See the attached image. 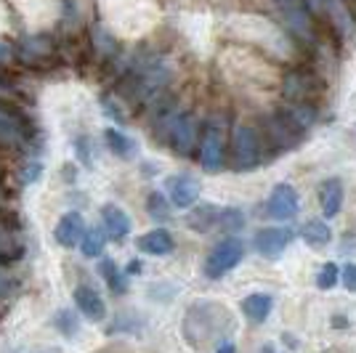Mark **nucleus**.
Instances as JSON below:
<instances>
[{
	"label": "nucleus",
	"mask_w": 356,
	"mask_h": 353,
	"mask_svg": "<svg viewBox=\"0 0 356 353\" xmlns=\"http://www.w3.org/2000/svg\"><path fill=\"white\" fill-rule=\"evenodd\" d=\"M160 125H163L165 138L170 141V147L181 157H189L194 147L200 144V128H197V117L189 112H176V109H165L160 115Z\"/></svg>",
	"instance_id": "f257e3e1"
},
{
	"label": "nucleus",
	"mask_w": 356,
	"mask_h": 353,
	"mask_svg": "<svg viewBox=\"0 0 356 353\" xmlns=\"http://www.w3.org/2000/svg\"><path fill=\"white\" fill-rule=\"evenodd\" d=\"M261 165V136L255 128L239 122L232 131V167L239 173H248Z\"/></svg>",
	"instance_id": "f03ea898"
},
{
	"label": "nucleus",
	"mask_w": 356,
	"mask_h": 353,
	"mask_svg": "<svg viewBox=\"0 0 356 353\" xmlns=\"http://www.w3.org/2000/svg\"><path fill=\"white\" fill-rule=\"evenodd\" d=\"M200 165L205 173H221L226 165V133L218 122H208L200 136Z\"/></svg>",
	"instance_id": "7ed1b4c3"
},
{
	"label": "nucleus",
	"mask_w": 356,
	"mask_h": 353,
	"mask_svg": "<svg viewBox=\"0 0 356 353\" xmlns=\"http://www.w3.org/2000/svg\"><path fill=\"white\" fill-rule=\"evenodd\" d=\"M242 255H245V245L239 242V239H234V236H229V239H223V242H218L213 250H210V255L205 258V277L208 279H221V277H226L234 265L242 261Z\"/></svg>",
	"instance_id": "20e7f679"
},
{
	"label": "nucleus",
	"mask_w": 356,
	"mask_h": 353,
	"mask_svg": "<svg viewBox=\"0 0 356 353\" xmlns=\"http://www.w3.org/2000/svg\"><path fill=\"white\" fill-rule=\"evenodd\" d=\"M0 144L11 149H22L30 144V128L22 120V115H16L14 109L0 104Z\"/></svg>",
	"instance_id": "39448f33"
},
{
	"label": "nucleus",
	"mask_w": 356,
	"mask_h": 353,
	"mask_svg": "<svg viewBox=\"0 0 356 353\" xmlns=\"http://www.w3.org/2000/svg\"><path fill=\"white\" fill-rule=\"evenodd\" d=\"M298 210H300V197H298L296 189L290 183L274 186V192H271V197H268L266 202L268 218H274V221H290V218L298 215Z\"/></svg>",
	"instance_id": "423d86ee"
},
{
	"label": "nucleus",
	"mask_w": 356,
	"mask_h": 353,
	"mask_svg": "<svg viewBox=\"0 0 356 353\" xmlns=\"http://www.w3.org/2000/svg\"><path fill=\"white\" fill-rule=\"evenodd\" d=\"M72 300H74V309L80 311L88 322L99 324L106 319V303L102 293L93 287V284H77L72 290Z\"/></svg>",
	"instance_id": "0eeeda50"
},
{
	"label": "nucleus",
	"mask_w": 356,
	"mask_h": 353,
	"mask_svg": "<svg viewBox=\"0 0 356 353\" xmlns=\"http://www.w3.org/2000/svg\"><path fill=\"white\" fill-rule=\"evenodd\" d=\"M86 218L77 213V210H70V213H64L56 223V229H54V239L59 242L64 250H72V247H80V242H83V236H86Z\"/></svg>",
	"instance_id": "6e6552de"
},
{
	"label": "nucleus",
	"mask_w": 356,
	"mask_h": 353,
	"mask_svg": "<svg viewBox=\"0 0 356 353\" xmlns=\"http://www.w3.org/2000/svg\"><path fill=\"white\" fill-rule=\"evenodd\" d=\"M165 186H168V197H170L173 207L186 210V207H192L200 199V181L194 176H189V173L170 176L165 181Z\"/></svg>",
	"instance_id": "1a4fd4ad"
},
{
	"label": "nucleus",
	"mask_w": 356,
	"mask_h": 353,
	"mask_svg": "<svg viewBox=\"0 0 356 353\" xmlns=\"http://www.w3.org/2000/svg\"><path fill=\"white\" fill-rule=\"evenodd\" d=\"M218 306H213V303H194L189 313H186V319H184V335L186 340L194 338V332H202V338H208L216 332V324H213V316L218 313Z\"/></svg>",
	"instance_id": "9d476101"
},
{
	"label": "nucleus",
	"mask_w": 356,
	"mask_h": 353,
	"mask_svg": "<svg viewBox=\"0 0 356 353\" xmlns=\"http://www.w3.org/2000/svg\"><path fill=\"white\" fill-rule=\"evenodd\" d=\"M290 239H293V231L290 229H284V226H268V229H261L258 234H255V250L261 252L264 258H280L284 252V247L290 245Z\"/></svg>",
	"instance_id": "9b49d317"
},
{
	"label": "nucleus",
	"mask_w": 356,
	"mask_h": 353,
	"mask_svg": "<svg viewBox=\"0 0 356 353\" xmlns=\"http://www.w3.org/2000/svg\"><path fill=\"white\" fill-rule=\"evenodd\" d=\"M102 226H104L106 236L115 239V242H122L125 236L131 234V229H134L131 215L120 205H115V202H106V205L102 207Z\"/></svg>",
	"instance_id": "f8f14e48"
},
{
	"label": "nucleus",
	"mask_w": 356,
	"mask_h": 353,
	"mask_svg": "<svg viewBox=\"0 0 356 353\" xmlns=\"http://www.w3.org/2000/svg\"><path fill=\"white\" fill-rule=\"evenodd\" d=\"M138 250L144 252V255H154V258H163V255H170V252L176 250V242H173V236L168 229H152L147 234L138 236Z\"/></svg>",
	"instance_id": "ddd939ff"
},
{
	"label": "nucleus",
	"mask_w": 356,
	"mask_h": 353,
	"mask_svg": "<svg viewBox=\"0 0 356 353\" xmlns=\"http://www.w3.org/2000/svg\"><path fill=\"white\" fill-rule=\"evenodd\" d=\"M218 215H221V210L213 205V202H202V205H197L189 210L186 226H189L192 231L205 234V231H210L213 226H218Z\"/></svg>",
	"instance_id": "4468645a"
},
{
	"label": "nucleus",
	"mask_w": 356,
	"mask_h": 353,
	"mask_svg": "<svg viewBox=\"0 0 356 353\" xmlns=\"http://www.w3.org/2000/svg\"><path fill=\"white\" fill-rule=\"evenodd\" d=\"M319 205H322V213L325 218H335L343 207V183L338 178H330L322 183L319 189Z\"/></svg>",
	"instance_id": "2eb2a0df"
},
{
	"label": "nucleus",
	"mask_w": 356,
	"mask_h": 353,
	"mask_svg": "<svg viewBox=\"0 0 356 353\" xmlns=\"http://www.w3.org/2000/svg\"><path fill=\"white\" fill-rule=\"evenodd\" d=\"M147 327V319L138 316L136 311H120L115 313V319L106 327V335H136Z\"/></svg>",
	"instance_id": "dca6fc26"
},
{
	"label": "nucleus",
	"mask_w": 356,
	"mask_h": 353,
	"mask_svg": "<svg viewBox=\"0 0 356 353\" xmlns=\"http://www.w3.org/2000/svg\"><path fill=\"white\" fill-rule=\"evenodd\" d=\"M271 306H274L271 295L252 293V295H248V297L242 300V313H245L250 322L264 324L268 319V313H271Z\"/></svg>",
	"instance_id": "f3484780"
},
{
	"label": "nucleus",
	"mask_w": 356,
	"mask_h": 353,
	"mask_svg": "<svg viewBox=\"0 0 356 353\" xmlns=\"http://www.w3.org/2000/svg\"><path fill=\"white\" fill-rule=\"evenodd\" d=\"M104 138H106L109 151H112L115 157H120V160H131V157H136V151H138V144H136L134 138L125 136L122 131H118V128H106Z\"/></svg>",
	"instance_id": "a211bd4d"
},
{
	"label": "nucleus",
	"mask_w": 356,
	"mask_h": 353,
	"mask_svg": "<svg viewBox=\"0 0 356 353\" xmlns=\"http://www.w3.org/2000/svg\"><path fill=\"white\" fill-rule=\"evenodd\" d=\"M106 231L104 226H90L86 229V236H83V242H80V252H83V258H88V261H96V258H102L106 250Z\"/></svg>",
	"instance_id": "6ab92c4d"
},
{
	"label": "nucleus",
	"mask_w": 356,
	"mask_h": 353,
	"mask_svg": "<svg viewBox=\"0 0 356 353\" xmlns=\"http://www.w3.org/2000/svg\"><path fill=\"white\" fill-rule=\"evenodd\" d=\"M99 274H102V279L106 281V287H109V293L112 295L128 293V279H131V277H128L115 261H106L104 258V261L99 263Z\"/></svg>",
	"instance_id": "aec40b11"
},
{
	"label": "nucleus",
	"mask_w": 356,
	"mask_h": 353,
	"mask_svg": "<svg viewBox=\"0 0 356 353\" xmlns=\"http://www.w3.org/2000/svg\"><path fill=\"white\" fill-rule=\"evenodd\" d=\"M51 40L43 38V35H30V38H24L22 45L16 48V54L22 56L24 61H40L45 56H51Z\"/></svg>",
	"instance_id": "412c9836"
},
{
	"label": "nucleus",
	"mask_w": 356,
	"mask_h": 353,
	"mask_svg": "<svg viewBox=\"0 0 356 353\" xmlns=\"http://www.w3.org/2000/svg\"><path fill=\"white\" fill-rule=\"evenodd\" d=\"M300 236H303V242H306V245H312V247H322V245H327V242L332 239V231H330V226H327L325 221H309L306 226H303Z\"/></svg>",
	"instance_id": "4be33fe9"
},
{
	"label": "nucleus",
	"mask_w": 356,
	"mask_h": 353,
	"mask_svg": "<svg viewBox=\"0 0 356 353\" xmlns=\"http://www.w3.org/2000/svg\"><path fill=\"white\" fill-rule=\"evenodd\" d=\"M54 327L59 329L64 338H77L80 335V319L72 309H59L54 313Z\"/></svg>",
	"instance_id": "5701e85b"
},
{
	"label": "nucleus",
	"mask_w": 356,
	"mask_h": 353,
	"mask_svg": "<svg viewBox=\"0 0 356 353\" xmlns=\"http://www.w3.org/2000/svg\"><path fill=\"white\" fill-rule=\"evenodd\" d=\"M90 40H93V48H96L104 59H112V56L118 54V40H115V35H109L102 24H96V27L90 30Z\"/></svg>",
	"instance_id": "b1692460"
},
{
	"label": "nucleus",
	"mask_w": 356,
	"mask_h": 353,
	"mask_svg": "<svg viewBox=\"0 0 356 353\" xmlns=\"http://www.w3.org/2000/svg\"><path fill=\"white\" fill-rule=\"evenodd\" d=\"M147 213H149V218H152L154 223H168V221H170V205H168V199H165L163 192H149Z\"/></svg>",
	"instance_id": "393cba45"
},
{
	"label": "nucleus",
	"mask_w": 356,
	"mask_h": 353,
	"mask_svg": "<svg viewBox=\"0 0 356 353\" xmlns=\"http://www.w3.org/2000/svg\"><path fill=\"white\" fill-rule=\"evenodd\" d=\"M19 255H22V242L8 226L0 223V261H14Z\"/></svg>",
	"instance_id": "a878e982"
},
{
	"label": "nucleus",
	"mask_w": 356,
	"mask_h": 353,
	"mask_svg": "<svg viewBox=\"0 0 356 353\" xmlns=\"http://www.w3.org/2000/svg\"><path fill=\"white\" fill-rule=\"evenodd\" d=\"M218 226H221L223 231H239V229L245 226V215H242V210H237V207H226V210H221V215H218Z\"/></svg>",
	"instance_id": "bb28decb"
},
{
	"label": "nucleus",
	"mask_w": 356,
	"mask_h": 353,
	"mask_svg": "<svg viewBox=\"0 0 356 353\" xmlns=\"http://www.w3.org/2000/svg\"><path fill=\"white\" fill-rule=\"evenodd\" d=\"M338 279H341V268L335 263H325L322 271H319V277H316V287L319 290H332L338 284Z\"/></svg>",
	"instance_id": "cd10ccee"
},
{
	"label": "nucleus",
	"mask_w": 356,
	"mask_h": 353,
	"mask_svg": "<svg viewBox=\"0 0 356 353\" xmlns=\"http://www.w3.org/2000/svg\"><path fill=\"white\" fill-rule=\"evenodd\" d=\"M74 154H77V160L83 162V165H93L96 149H93V141H90L88 136H80V138L74 141Z\"/></svg>",
	"instance_id": "c85d7f7f"
},
{
	"label": "nucleus",
	"mask_w": 356,
	"mask_h": 353,
	"mask_svg": "<svg viewBox=\"0 0 356 353\" xmlns=\"http://www.w3.org/2000/svg\"><path fill=\"white\" fill-rule=\"evenodd\" d=\"M341 281L346 284V290L356 293V263H348L346 268H343V271H341Z\"/></svg>",
	"instance_id": "c756f323"
},
{
	"label": "nucleus",
	"mask_w": 356,
	"mask_h": 353,
	"mask_svg": "<svg viewBox=\"0 0 356 353\" xmlns=\"http://www.w3.org/2000/svg\"><path fill=\"white\" fill-rule=\"evenodd\" d=\"M11 290H14V281H11V277H8V271L0 265V297H8Z\"/></svg>",
	"instance_id": "7c9ffc66"
},
{
	"label": "nucleus",
	"mask_w": 356,
	"mask_h": 353,
	"mask_svg": "<svg viewBox=\"0 0 356 353\" xmlns=\"http://www.w3.org/2000/svg\"><path fill=\"white\" fill-rule=\"evenodd\" d=\"M102 106H104V112H106V115H109V117H112V120H115V122H125V115L120 112V106H118V104L112 106V101H109V99H104V101H102Z\"/></svg>",
	"instance_id": "2f4dec72"
},
{
	"label": "nucleus",
	"mask_w": 356,
	"mask_h": 353,
	"mask_svg": "<svg viewBox=\"0 0 356 353\" xmlns=\"http://www.w3.org/2000/svg\"><path fill=\"white\" fill-rule=\"evenodd\" d=\"M0 353H59V351H48V348H24V345H11V348H3Z\"/></svg>",
	"instance_id": "473e14b6"
},
{
	"label": "nucleus",
	"mask_w": 356,
	"mask_h": 353,
	"mask_svg": "<svg viewBox=\"0 0 356 353\" xmlns=\"http://www.w3.org/2000/svg\"><path fill=\"white\" fill-rule=\"evenodd\" d=\"M11 59H14V48H11L8 43H0V67L8 64Z\"/></svg>",
	"instance_id": "72a5a7b5"
},
{
	"label": "nucleus",
	"mask_w": 356,
	"mask_h": 353,
	"mask_svg": "<svg viewBox=\"0 0 356 353\" xmlns=\"http://www.w3.org/2000/svg\"><path fill=\"white\" fill-rule=\"evenodd\" d=\"M141 271H144L141 261H131V263H128V268H125V274H128V277H138Z\"/></svg>",
	"instance_id": "f704fd0d"
},
{
	"label": "nucleus",
	"mask_w": 356,
	"mask_h": 353,
	"mask_svg": "<svg viewBox=\"0 0 356 353\" xmlns=\"http://www.w3.org/2000/svg\"><path fill=\"white\" fill-rule=\"evenodd\" d=\"M216 353H237V345H234V343H221Z\"/></svg>",
	"instance_id": "c9c22d12"
},
{
	"label": "nucleus",
	"mask_w": 356,
	"mask_h": 353,
	"mask_svg": "<svg viewBox=\"0 0 356 353\" xmlns=\"http://www.w3.org/2000/svg\"><path fill=\"white\" fill-rule=\"evenodd\" d=\"M261 353H274V348H271V345H264V348H261Z\"/></svg>",
	"instance_id": "e433bc0d"
}]
</instances>
